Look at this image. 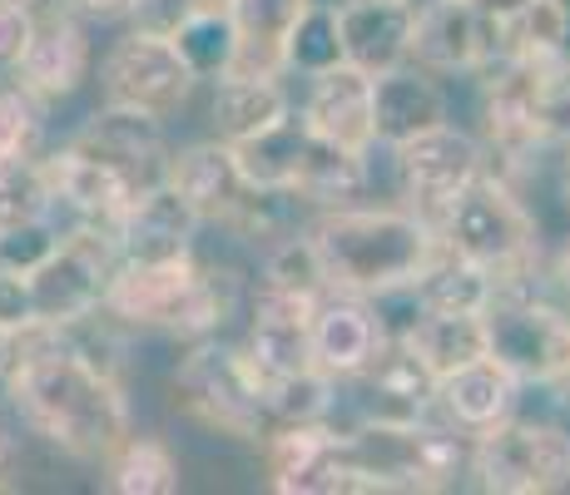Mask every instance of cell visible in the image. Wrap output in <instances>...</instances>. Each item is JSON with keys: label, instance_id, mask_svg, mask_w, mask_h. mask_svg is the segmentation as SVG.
<instances>
[{"label": "cell", "instance_id": "b9f144b4", "mask_svg": "<svg viewBox=\"0 0 570 495\" xmlns=\"http://www.w3.org/2000/svg\"><path fill=\"white\" fill-rule=\"evenodd\" d=\"M189 10H228V0H139L135 20L149 30H169V26H179Z\"/></svg>", "mask_w": 570, "mask_h": 495}, {"label": "cell", "instance_id": "4fadbf2b", "mask_svg": "<svg viewBox=\"0 0 570 495\" xmlns=\"http://www.w3.org/2000/svg\"><path fill=\"white\" fill-rule=\"evenodd\" d=\"M481 169H487V149L452 125L422 129L416 139L397 145L402 194L412 198V214H422L426 224H442V214L456 204V194H462Z\"/></svg>", "mask_w": 570, "mask_h": 495}, {"label": "cell", "instance_id": "603a6c76", "mask_svg": "<svg viewBox=\"0 0 570 495\" xmlns=\"http://www.w3.org/2000/svg\"><path fill=\"white\" fill-rule=\"evenodd\" d=\"M412 65L426 75L487 70V30L471 0H432L416 10L412 26Z\"/></svg>", "mask_w": 570, "mask_h": 495}, {"label": "cell", "instance_id": "f907efd6", "mask_svg": "<svg viewBox=\"0 0 570 495\" xmlns=\"http://www.w3.org/2000/svg\"><path fill=\"white\" fill-rule=\"evenodd\" d=\"M6 6H40V0H6Z\"/></svg>", "mask_w": 570, "mask_h": 495}, {"label": "cell", "instance_id": "d6a6232c", "mask_svg": "<svg viewBox=\"0 0 570 495\" xmlns=\"http://www.w3.org/2000/svg\"><path fill=\"white\" fill-rule=\"evenodd\" d=\"M164 36L174 40V50L189 65L194 80H218V75L234 70L238 36H234V16H228V10H189V16H184L179 26H169Z\"/></svg>", "mask_w": 570, "mask_h": 495}, {"label": "cell", "instance_id": "1f68e13d", "mask_svg": "<svg viewBox=\"0 0 570 495\" xmlns=\"http://www.w3.org/2000/svg\"><path fill=\"white\" fill-rule=\"evenodd\" d=\"M105 486L119 495H174L179 491V461L159 436H135L115 446L105 461Z\"/></svg>", "mask_w": 570, "mask_h": 495}, {"label": "cell", "instance_id": "7bdbcfd3", "mask_svg": "<svg viewBox=\"0 0 570 495\" xmlns=\"http://www.w3.org/2000/svg\"><path fill=\"white\" fill-rule=\"evenodd\" d=\"M80 20H129L139 10V0H65Z\"/></svg>", "mask_w": 570, "mask_h": 495}, {"label": "cell", "instance_id": "484cf974", "mask_svg": "<svg viewBox=\"0 0 570 495\" xmlns=\"http://www.w3.org/2000/svg\"><path fill=\"white\" fill-rule=\"evenodd\" d=\"M313 0H228L234 16V70L228 75H283V46H288L293 20Z\"/></svg>", "mask_w": 570, "mask_h": 495}, {"label": "cell", "instance_id": "f1b7e54d", "mask_svg": "<svg viewBox=\"0 0 570 495\" xmlns=\"http://www.w3.org/2000/svg\"><path fill=\"white\" fill-rule=\"evenodd\" d=\"M402 343L426 362V372H432L436 382H442L446 372L466 367V362L491 357L487 317L481 313H416V323L402 333Z\"/></svg>", "mask_w": 570, "mask_h": 495}, {"label": "cell", "instance_id": "7dc6e473", "mask_svg": "<svg viewBox=\"0 0 570 495\" xmlns=\"http://www.w3.org/2000/svg\"><path fill=\"white\" fill-rule=\"evenodd\" d=\"M551 278H556V283H561V293L570 297V248L561 253V258H556V268H551Z\"/></svg>", "mask_w": 570, "mask_h": 495}, {"label": "cell", "instance_id": "8d00e7d4", "mask_svg": "<svg viewBox=\"0 0 570 495\" xmlns=\"http://www.w3.org/2000/svg\"><path fill=\"white\" fill-rule=\"evenodd\" d=\"M46 214H55V204L36 154L0 159V228L26 224V218H46Z\"/></svg>", "mask_w": 570, "mask_h": 495}, {"label": "cell", "instance_id": "e575fe53", "mask_svg": "<svg viewBox=\"0 0 570 495\" xmlns=\"http://www.w3.org/2000/svg\"><path fill=\"white\" fill-rule=\"evenodd\" d=\"M337 406V382L327 372H293V377L268 382V412L273 426H313V422H333Z\"/></svg>", "mask_w": 570, "mask_h": 495}, {"label": "cell", "instance_id": "681fc988", "mask_svg": "<svg viewBox=\"0 0 570 495\" xmlns=\"http://www.w3.org/2000/svg\"><path fill=\"white\" fill-rule=\"evenodd\" d=\"M561 10H566V55H561V60H566V70H570V0H561Z\"/></svg>", "mask_w": 570, "mask_h": 495}, {"label": "cell", "instance_id": "f35d334b", "mask_svg": "<svg viewBox=\"0 0 570 495\" xmlns=\"http://www.w3.org/2000/svg\"><path fill=\"white\" fill-rule=\"evenodd\" d=\"M40 145V105L20 85H0V159L36 154Z\"/></svg>", "mask_w": 570, "mask_h": 495}, {"label": "cell", "instance_id": "ac0fdd59", "mask_svg": "<svg viewBox=\"0 0 570 495\" xmlns=\"http://www.w3.org/2000/svg\"><path fill=\"white\" fill-rule=\"evenodd\" d=\"M313 307L317 297H303V293H283V288L258 293L244 357L254 362L263 387L313 367Z\"/></svg>", "mask_w": 570, "mask_h": 495}, {"label": "cell", "instance_id": "2e32d148", "mask_svg": "<svg viewBox=\"0 0 570 495\" xmlns=\"http://www.w3.org/2000/svg\"><path fill=\"white\" fill-rule=\"evenodd\" d=\"M387 323L377 303L357 293H323L313 307V367L333 382H353L387 347Z\"/></svg>", "mask_w": 570, "mask_h": 495}, {"label": "cell", "instance_id": "7402d4cb", "mask_svg": "<svg viewBox=\"0 0 570 495\" xmlns=\"http://www.w3.org/2000/svg\"><path fill=\"white\" fill-rule=\"evenodd\" d=\"M303 125L327 145H343L353 154H367L372 139V75L357 65H333V70L313 75L308 105H303Z\"/></svg>", "mask_w": 570, "mask_h": 495}, {"label": "cell", "instance_id": "ba28073f", "mask_svg": "<svg viewBox=\"0 0 570 495\" xmlns=\"http://www.w3.org/2000/svg\"><path fill=\"white\" fill-rule=\"evenodd\" d=\"M164 179L189 198L199 224H224L244 238H258L278 224L283 194H258L254 184L244 179V169H238L234 149H228L224 139H204V145L169 154Z\"/></svg>", "mask_w": 570, "mask_h": 495}, {"label": "cell", "instance_id": "5b68a950", "mask_svg": "<svg viewBox=\"0 0 570 495\" xmlns=\"http://www.w3.org/2000/svg\"><path fill=\"white\" fill-rule=\"evenodd\" d=\"M174 396L179 406L204 422L208 432L234 436V442H268L273 412H268V387L244 357V347H224L214 337H199L189 357L174 372Z\"/></svg>", "mask_w": 570, "mask_h": 495}, {"label": "cell", "instance_id": "ab89813d", "mask_svg": "<svg viewBox=\"0 0 570 495\" xmlns=\"http://www.w3.org/2000/svg\"><path fill=\"white\" fill-rule=\"evenodd\" d=\"M0 333H6V337L40 333L36 297H30V278H26V273H6V268H0Z\"/></svg>", "mask_w": 570, "mask_h": 495}, {"label": "cell", "instance_id": "cb8c5ba5", "mask_svg": "<svg viewBox=\"0 0 570 495\" xmlns=\"http://www.w3.org/2000/svg\"><path fill=\"white\" fill-rule=\"evenodd\" d=\"M446 125V95L416 65H397L387 75H372V139L377 145H407L422 129Z\"/></svg>", "mask_w": 570, "mask_h": 495}, {"label": "cell", "instance_id": "c3c4849f", "mask_svg": "<svg viewBox=\"0 0 570 495\" xmlns=\"http://www.w3.org/2000/svg\"><path fill=\"white\" fill-rule=\"evenodd\" d=\"M561 198H566V208H570V149H566V164H561Z\"/></svg>", "mask_w": 570, "mask_h": 495}, {"label": "cell", "instance_id": "7c38bea8", "mask_svg": "<svg viewBox=\"0 0 570 495\" xmlns=\"http://www.w3.org/2000/svg\"><path fill=\"white\" fill-rule=\"evenodd\" d=\"M115 263H119V253H115L109 228H95V224L65 228L60 248H55L36 273H26L30 297H36L40 333L95 313V307L105 303V283H109V273H115Z\"/></svg>", "mask_w": 570, "mask_h": 495}, {"label": "cell", "instance_id": "60d3db41", "mask_svg": "<svg viewBox=\"0 0 570 495\" xmlns=\"http://www.w3.org/2000/svg\"><path fill=\"white\" fill-rule=\"evenodd\" d=\"M30 26H36V6H6L0 0V65H16L20 50L30 40Z\"/></svg>", "mask_w": 570, "mask_h": 495}, {"label": "cell", "instance_id": "9c48e42d", "mask_svg": "<svg viewBox=\"0 0 570 495\" xmlns=\"http://www.w3.org/2000/svg\"><path fill=\"white\" fill-rule=\"evenodd\" d=\"M471 476L491 495L570 491V432L546 422H497L471 442Z\"/></svg>", "mask_w": 570, "mask_h": 495}, {"label": "cell", "instance_id": "f6af8a7d", "mask_svg": "<svg viewBox=\"0 0 570 495\" xmlns=\"http://www.w3.org/2000/svg\"><path fill=\"white\" fill-rule=\"evenodd\" d=\"M16 352H20V337L0 333V402H6V392H10V367H16Z\"/></svg>", "mask_w": 570, "mask_h": 495}, {"label": "cell", "instance_id": "ee69618b", "mask_svg": "<svg viewBox=\"0 0 570 495\" xmlns=\"http://www.w3.org/2000/svg\"><path fill=\"white\" fill-rule=\"evenodd\" d=\"M551 129H556V139H570V75L561 80V90H556V99H551Z\"/></svg>", "mask_w": 570, "mask_h": 495}, {"label": "cell", "instance_id": "ffe728a7", "mask_svg": "<svg viewBox=\"0 0 570 495\" xmlns=\"http://www.w3.org/2000/svg\"><path fill=\"white\" fill-rule=\"evenodd\" d=\"M40 169H46L55 214L70 218V228H75V224L115 228V218L139 198L125 179H119L115 169H105L100 159L80 154L75 145H65V149L46 154V159H40Z\"/></svg>", "mask_w": 570, "mask_h": 495}, {"label": "cell", "instance_id": "d4e9b609", "mask_svg": "<svg viewBox=\"0 0 570 495\" xmlns=\"http://www.w3.org/2000/svg\"><path fill=\"white\" fill-rule=\"evenodd\" d=\"M517 392H521V382L511 377L497 357H476L436 382V406H442L462 432L476 436V432H487V426L507 422L511 406H517Z\"/></svg>", "mask_w": 570, "mask_h": 495}, {"label": "cell", "instance_id": "30bf717a", "mask_svg": "<svg viewBox=\"0 0 570 495\" xmlns=\"http://www.w3.org/2000/svg\"><path fill=\"white\" fill-rule=\"evenodd\" d=\"M194 85L199 80H194L189 65L179 60L174 40L149 26H135L125 40H115L100 65L105 105L139 109V115H149V119L179 115V109L189 105Z\"/></svg>", "mask_w": 570, "mask_h": 495}, {"label": "cell", "instance_id": "d590c367", "mask_svg": "<svg viewBox=\"0 0 570 495\" xmlns=\"http://www.w3.org/2000/svg\"><path fill=\"white\" fill-rule=\"evenodd\" d=\"M263 288H283V293H303V297H323L327 293V273L323 258H317L313 234H293L283 244L268 248L263 258Z\"/></svg>", "mask_w": 570, "mask_h": 495}, {"label": "cell", "instance_id": "44dd1931", "mask_svg": "<svg viewBox=\"0 0 570 495\" xmlns=\"http://www.w3.org/2000/svg\"><path fill=\"white\" fill-rule=\"evenodd\" d=\"M412 0H347L337 6V30H343V60L363 75H387L412 60Z\"/></svg>", "mask_w": 570, "mask_h": 495}, {"label": "cell", "instance_id": "6da1fadb", "mask_svg": "<svg viewBox=\"0 0 570 495\" xmlns=\"http://www.w3.org/2000/svg\"><path fill=\"white\" fill-rule=\"evenodd\" d=\"M6 402L16 406L30 432L85 466H105L115 446L135 432L125 382L60 352L46 333L20 337Z\"/></svg>", "mask_w": 570, "mask_h": 495}, {"label": "cell", "instance_id": "e0dca14e", "mask_svg": "<svg viewBox=\"0 0 570 495\" xmlns=\"http://www.w3.org/2000/svg\"><path fill=\"white\" fill-rule=\"evenodd\" d=\"M194 234H199V214L189 208V198L174 189L169 179H159L155 189H145L125 214L115 218L109 238L125 263H169L189 258Z\"/></svg>", "mask_w": 570, "mask_h": 495}, {"label": "cell", "instance_id": "4dcf8cb0", "mask_svg": "<svg viewBox=\"0 0 570 495\" xmlns=\"http://www.w3.org/2000/svg\"><path fill=\"white\" fill-rule=\"evenodd\" d=\"M422 313H487L491 297H497V273H487L481 263L442 253L422 278L412 283Z\"/></svg>", "mask_w": 570, "mask_h": 495}, {"label": "cell", "instance_id": "83f0119b", "mask_svg": "<svg viewBox=\"0 0 570 495\" xmlns=\"http://www.w3.org/2000/svg\"><path fill=\"white\" fill-rule=\"evenodd\" d=\"M308 139L313 129L303 125V115H283L278 125L258 129V135L238 139L234 159L244 169V179L254 184L258 194H283L293 198V184H298V169H303V154H308Z\"/></svg>", "mask_w": 570, "mask_h": 495}, {"label": "cell", "instance_id": "74e56055", "mask_svg": "<svg viewBox=\"0 0 570 495\" xmlns=\"http://www.w3.org/2000/svg\"><path fill=\"white\" fill-rule=\"evenodd\" d=\"M65 228H70V224H60V214L26 218V224L0 228V268H6V273H36L40 263L60 248Z\"/></svg>", "mask_w": 570, "mask_h": 495}, {"label": "cell", "instance_id": "4316f807", "mask_svg": "<svg viewBox=\"0 0 570 495\" xmlns=\"http://www.w3.org/2000/svg\"><path fill=\"white\" fill-rule=\"evenodd\" d=\"M283 115H293V109L278 75H218L214 80L208 119H214V139H224V145H238V139L278 125Z\"/></svg>", "mask_w": 570, "mask_h": 495}, {"label": "cell", "instance_id": "8fae6325", "mask_svg": "<svg viewBox=\"0 0 570 495\" xmlns=\"http://www.w3.org/2000/svg\"><path fill=\"white\" fill-rule=\"evenodd\" d=\"M268 486L283 495H357L377 491L367 466L357 461V446L347 432H333V422L313 426H273L268 442Z\"/></svg>", "mask_w": 570, "mask_h": 495}, {"label": "cell", "instance_id": "8992f818", "mask_svg": "<svg viewBox=\"0 0 570 495\" xmlns=\"http://www.w3.org/2000/svg\"><path fill=\"white\" fill-rule=\"evenodd\" d=\"M535 268L501 278L487 317V347L521 387H551L570 367V317L531 288Z\"/></svg>", "mask_w": 570, "mask_h": 495}, {"label": "cell", "instance_id": "277c9868", "mask_svg": "<svg viewBox=\"0 0 570 495\" xmlns=\"http://www.w3.org/2000/svg\"><path fill=\"white\" fill-rule=\"evenodd\" d=\"M436 234H442L446 253L481 263L487 273H497V283L531 273L535 258H541L531 208L521 204L517 189L501 174H487V169L456 194V204L442 214Z\"/></svg>", "mask_w": 570, "mask_h": 495}, {"label": "cell", "instance_id": "7a4b0ae2", "mask_svg": "<svg viewBox=\"0 0 570 495\" xmlns=\"http://www.w3.org/2000/svg\"><path fill=\"white\" fill-rule=\"evenodd\" d=\"M317 258L327 273V293L387 297L412 288L426 268L446 253L436 224L412 208H323L313 228Z\"/></svg>", "mask_w": 570, "mask_h": 495}, {"label": "cell", "instance_id": "f546056e", "mask_svg": "<svg viewBox=\"0 0 570 495\" xmlns=\"http://www.w3.org/2000/svg\"><path fill=\"white\" fill-rule=\"evenodd\" d=\"M363 189H367V154H353L313 135L308 154H303L298 184H293V198H308L317 208H343L353 198H363Z\"/></svg>", "mask_w": 570, "mask_h": 495}, {"label": "cell", "instance_id": "816d5d0a", "mask_svg": "<svg viewBox=\"0 0 570 495\" xmlns=\"http://www.w3.org/2000/svg\"><path fill=\"white\" fill-rule=\"evenodd\" d=\"M561 382H566V387H570V367H566V377H561Z\"/></svg>", "mask_w": 570, "mask_h": 495}, {"label": "cell", "instance_id": "9a60e30c", "mask_svg": "<svg viewBox=\"0 0 570 495\" xmlns=\"http://www.w3.org/2000/svg\"><path fill=\"white\" fill-rule=\"evenodd\" d=\"M80 154L100 159L105 169H115L135 194L155 189L169 169V149H164V119H149L139 109L105 105L100 115H90L80 125V135L70 139Z\"/></svg>", "mask_w": 570, "mask_h": 495}, {"label": "cell", "instance_id": "52a82bcc", "mask_svg": "<svg viewBox=\"0 0 570 495\" xmlns=\"http://www.w3.org/2000/svg\"><path fill=\"white\" fill-rule=\"evenodd\" d=\"M487 145L491 159H507V169H521L535 154L556 139L551 129V99L566 80L561 60L546 55H525L511 50L497 65H487Z\"/></svg>", "mask_w": 570, "mask_h": 495}, {"label": "cell", "instance_id": "bcb514c9", "mask_svg": "<svg viewBox=\"0 0 570 495\" xmlns=\"http://www.w3.org/2000/svg\"><path fill=\"white\" fill-rule=\"evenodd\" d=\"M10 456H16V446H10V436L0 432V491H16V481H6L10 476Z\"/></svg>", "mask_w": 570, "mask_h": 495}, {"label": "cell", "instance_id": "3957f363", "mask_svg": "<svg viewBox=\"0 0 570 495\" xmlns=\"http://www.w3.org/2000/svg\"><path fill=\"white\" fill-rule=\"evenodd\" d=\"M105 313L119 327H159L174 337H214L228 317L238 313V283L234 273L204 268L199 258H169V263H115L105 283Z\"/></svg>", "mask_w": 570, "mask_h": 495}, {"label": "cell", "instance_id": "d6986e66", "mask_svg": "<svg viewBox=\"0 0 570 495\" xmlns=\"http://www.w3.org/2000/svg\"><path fill=\"white\" fill-rule=\"evenodd\" d=\"M353 382L363 387L357 416H363L367 426H412L436 406V377L426 372V362L416 357L402 337H392V343L372 357V367H363Z\"/></svg>", "mask_w": 570, "mask_h": 495}, {"label": "cell", "instance_id": "836d02e7", "mask_svg": "<svg viewBox=\"0 0 570 495\" xmlns=\"http://www.w3.org/2000/svg\"><path fill=\"white\" fill-rule=\"evenodd\" d=\"M343 65V30H337V6H323L313 0L288 30V46H283V70H298V75H323Z\"/></svg>", "mask_w": 570, "mask_h": 495}, {"label": "cell", "instance_id": "5bb4252c", "mask_svg": "<svg viewBox=\"0 0 570 495\" xmlns=\"http://www.w3.org/2000/svg\"><path fill=\"white\" fill-rule=\"evenodd\" d=\"M10 70H16V85L36 99L40 109L70 99L85 80H90V36H85L80 16H75L70 6H60V10L36 6L30 40Z\"/></svg>", "mask_w": 570, "mask_h": 495}]
</instances>
